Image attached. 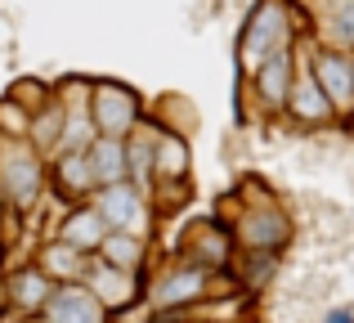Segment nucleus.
<instances>
[{
    "mask_svg": "<svg viewBox=\"0 0 354 323\" xmlns=\"http://www.w3.org/2000/svg\"><path fill=\"white\" fill-rule=\"evenodd\" d=\"M225 270H207V265L189 261V256H166L157 270H144V310L148 319H166L175 310L202 306V301L220 297V292H234V283H220Z\"/></svg>",
    "mask_w": 354,
    "mask_h": 323,
    "instance_id": "f257e3e1",
    "label": "nucleus"
},
{
    "mask_svg": "<svg viewBox=\"0 0 354 323\" xmlns=\"http://www.w3.org/2000/svg\"><path fill=\"white\" fill-rule=\"evenodd\" d=\"M305 36H310V23L301 14V0H256V9L247 14V27H242V41H238L242 72H251L274 50L301 45Z\"/></svg>",
    "mask_w": 354,
    "mask_h": 323,
    "instance_id": "f03ea898",
    "label": "nucleus"
},
{
    "mask_svg": "<svg viewBox=\"0 0 354 323\" xmlns=\"http://www.w3.org/2000/svg\"><path fill=\"white\" fill-rule=\"evenodd\" d=\"M45 184H50V171H45V158L32 149L27 140H0V202L14 211H32L41 202Z\"/></svg>",
    "mask_w": 354,
    "mask_h": 323,
    "instance_id": "7ed1b4c3",
    "label": "nucleus"
},
{
    "mask_svg": "<svg viewBox=\"0 0 354 323\" xmlns=\"http://www.w3.org/2000/svg\"><path fill=\"white\" fill-rule=\"evenodd\" d=\"M234 247L238 252H260V256H283L292 243V216L278 207V198H251L234 211Z\"/></svg>",
    "mask_w": 354,
    "mask_h": 323,
    "instance_id": "20e7f679",
    "label": "nucleus"
},
{
    "mask_svg": "<svg viewBox=\"0 0 354 323\" xmlns=\"http://www.w3.org/2000/svg\"><path fill=\"white\" fill-rule=\"evenodd\" d=\"M90 202H95V211L104 216L108 229H130V234L153 238L157 202H153V193H148L144 184H135L130 175L126 180H113V184H99V189L90 193Z\"/></svg>",
    "mask_w": 354,
    "mask_h": 323,
    "instance_id": "39448f33",
    "label": "nucleus"
},
{
    "mask_svg": "<svg viewBox=\"0 0 354 323\" xmlns=\"http://www.w3.org/2000/svg\"><path fill=\"white\" fill-rule=\"evenodd\" d=\"M86 108H90V122H95L99 135H121V140H126V135L148 117L144 95L130 90L126 81H90Z\"/></svg>",
    "mask_w": 354,
    "mask_h": 323,
    "instance_id": "423d86ee",
    "label": "nucleus"
},
{
    "mask_svg": "<svg viewBox=\"0 0 354 323\" xmlns=\"http://www.w3.org/2000/svg\"><path fill=\"white\" fill-rule=\"evenodd\" d=\"M296 68H301V45H287V50H274L247 72L251 77V99L265 117H278L292 95V81H296Z\"/></svg>",
    "mask_w": 354,
    "mask_h": 323,
    "instance_id": "0eeeda50",
    "label": "nucleus"
},
{
    "mask_svg": "<svg viewBox=\"0 0 354 323\" xmlns=\"http://www.w3.org/2000/svg\"><path fill=\"white\" fill-rule=\"evenodd\" d=\"M305 63L319 77L323 95L337 108V122H350L354 117V59L350 50H337V45H310L305 50Z\"/></svg>",
    "mask_w": 354,
    "mask_h": 323,
    "instance_id": "6e6552de",
    "label": "nucleus"
},
{
    "mask_svg": "<svg viewBox=\"0 0 354 323\" xmlns=\"http://www.w3.org/2000/svg\"><path fill=\"white\" fill-rule=\"evenodd\" d=\"M81 283H86V288L104 301L108 319H113V315H126V310L139 306V297H144V274H139V270H121V265L104 261V256H90Z\"/></svg>",
    "mask_w": 354,
    "mask_h": 323,
    "instance_id": "1a4fd4ad",
    "label": "nucleus"
},
{
    "mask_svg": "<svg viewBox=\"0 0 354 323\" xmlns=\"http://www.w3.org/2000/svg\"><path fill=\"white\" fill-rule=\"evenodd\" d=\"M175 247H180V256H189V261L207 265V270H229V265H234V256H238L234 229H229L220 216L193 220V225L180 234V243H175Z\"/></svg>",
    "mask_w": 354,
    "mask_h": 323,
    "instance_id": "9d476101",
    "label": "nucleus"
},
{
    "mask_svg": "<svg viewBox=\"0 0 354 323\" xmlns=\"http://www.w3.org/2000/svg\"><path fill=\"white\" fill-rule=\"evenodd\" d=\"M189 171H193V153H189V140L171 126L157 131V144H153V180H148V193L153 202H162L166 193L175 189H189Z\"/></svg>",
    "mask_w": 354,
    "mask_h": 323,
    "instance_id": "9b49d317",
    "label": "nucleus"
},
{
    "mask_svg": "<svg viewBox=\"0 0 354 323\" xmlns=\"http://www.w3.org/2000/svg\"><path fill=\"white\" fill-rule=\"evenodd\" d=\"M36 319H45V323H104L108 310L81 279H63V283H54L50 301L41 306Z\"/></svg>",
    "mask_w": 354,
    "mask_h": 323,
    "instance_id": "f8f14e48",
    "label": "nucleus"
},
{
    "mask_svg": "<svg viewBox=\"0 0 354 323\" xmlns=\"http://www.w3.org/2000/svg\"><path fill=\"white\" fill-rule=\"evenodd\" d=\"M283 113L292 117L296 126H332V122H337V108H332V99L323 95L319 77L310 72L305 50H301V68H296V81H292V95H287Z\"/></svg>",
    "mask_w": 354,
    "mask_h": 323,
    "instance_id": "ddd939ff",
    "label": "nucleus"
},
{
    "mask_svg": "<svg viewBox=\"0 0 354 323\" xmlns=\"http://www.w3.org/2000/svg\"><path fill=\"white\" fill-rule=\"evenodd\" d=\"M310 41L314 45H354V0H310Z\"/></svg>",
    "mask_w": 354,
    "mask_h": 323,
    "instance_id": "4468645a",
    "label": "nucleus"
},
{
    "mask_svg": "<svg viewBox=\"0 0 354 323\" xmlns=\"http://www.w3.org/2000/svg\"><path fill=\"white\" fill-rule=\"evenodd\" d=\"M50 184H54V193H59L63 202H86L90 193L99 189L95 171H90L86 149H77V153H54V158H50Z\"/></svg>",
    "mask_w": 354,
    "mask_h": 323,
    "instance_id": "2eb2a0df",
    "label": "nucleus"
},
{
    "mask_svg": "<svg viewBox=\"0 0 354 323\" xmlns=\"http://www.w3.org/2000/svg\"><path fill=\"white\" fill-rule=\"evenodd\" d=\"M0 288H5V306L23 310V315H41V306L50 301V292H54V279L32 261V265H23V270H14Z\"/></svg>",
    "mask_w": 354,
    "mask_h": 323,
    "instance_id": "dca6fc26",
    "label": "nucleus"
},
{
    "mask_svg": "<svg viewBox=\"0 0 354 323\" xmlns=\"http://www.w3.org/2000/svg\"><path fill=\"white\" fill-rule=\"evenodd\" d=\"M104 234H108V225H104V216L95 211V202H77V207H68V216L59 220V234L54 238H63L68 247H77V252H86V256H95L99 252V243H104Z\"/></svg>",
    "mask_w": 354,
    "mask_h": 323,
    "instance_id": "f3484780",
    "label": "nucleus"
},
{
    "mask_svg": "<svg viewBox=\"0 0 354 323\" xmlns=\"http://www.w3.org/2000/svg\"><path fill=\"white\" fill-rule=\"evenodd\" d=\"M148 243H153V238L130 234V229H108L95 256H104V261L121 265V270H139V274H144L148 261H153V247H148Z\"/></svg>",
    "mask_w": 354,
    "mask_h": 323,
    "instance_id": "a211bd4d",
    "label": "nucleus"
},
{
    "mask_svg": "<svg viewBox=\"0 0 354 323\" xmlns=\"http://www.w3.org/2000/svg\"><path fill=\"white\" fill-rule=\"evenodd\" d=\"M86 158H90V171H95L99 184L126 180V140H121V135H95Z\"/></svg>",
    "mask_w": 354,
    "mask_h": 323,
    "instance_id": "6ab92c4d",
    "label": "nucleus"
},
{
    "mask_svg": "<svg viewBox=\"0 0 354 323\" xmlns=\"http://www.w3.org/2000/svg\"><path fill=\"white\" fill-rule=\"evenodd\" d=\"M59 131H63V99L50 95V99H45V104L32 113V122H27V135H23V140L32 144L41 158H50L54 144H59Z\"/></svg>",
    "mask_w": 354,
    "mask_h": 323,
    "instance_id": "aec40b11",
    "label": "nucleus"
},
{
    "mask_svg": "<svg viewBox=\"0 0 354 323\" xmlns=\"http://www.w3.org/2000/svg\"><path fill=\"white\" fill-rule=\"evenodd\" d=\"M36 265H41L54 283H63V279H81V274H86V265H90V256L77 252V247H68L63 238H50V243H41Z\"/></svg>",
    "mask_w": 354,
    "mask_h": 323,
    "instance_id": "412c9836",
    "label": "nucleus"
},
{
    "mask_svg": "<svg viewBox=\"0 0 354 323\" xmlns=\"http://www.w3.org/2000/svg\"><path fill=\"white\" fill-rule=\"evenodd\" d=\"M27 122H32V113H27L18 99H9V95L0 99V135H5V140H23Z\"/></svg>",
    "mask_w": 354,
    "mask_h": 323,
    "instance_id": "4be33fe9",
    "label": "nucleus"
},
{
    "mask_svg": "<svg viewBox=\"0 0 354 323\" xmlns=\"http://www.w3.org/2000/svg\"><path fill=\"white\" fill-rule=\"evenodd\" d=\"M50 95H54V86H45V81H14V86H9V99H18L27 113H36Z\"/></svg>",
    "mask_w": 354,
    "mask_h": 323,
    "instance_id": "5701e85b",
    "label": "nucleus"
},
{
    "mask_svg": "<svg viewBox=\"0 0 354 323\" xmlns=\"http://www.w3.org/2000/svg\"><path fill=\"white\" fill-rule=\"evenodd\" d=\"M328 319H332V323H346V319H354V310H350V306H341V310H332Z\"/></svg>",
    "mask_w": 354,
    "mask_h": 323,
    "instance_id": "b1692460",
    "label": "nucleus"
},
{
    "mask_svg": "<svg viewBox=\"0 0 354 323\" xmlns=\"http://www.w3.org/2000/svg\"><path fill=\"white\" fill-rule=\"evenodd\" d=\"M350 59H354V45H350Z\"/></svg>",
    "mask_w": 354,
    "mask_h": 323,
    "instance_id": "393cba45",
    "label": "nucleus"
}]
</instances>
